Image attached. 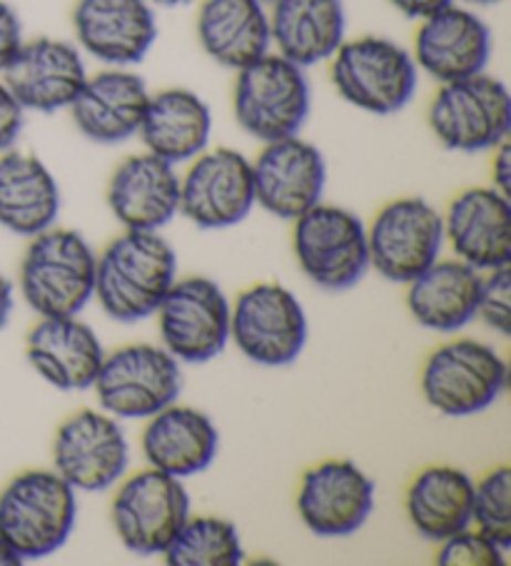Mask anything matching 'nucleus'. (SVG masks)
Returning <instances> with one entry per match:
<instances>
[{
  "label": "nucleus",
  "instance_id": "obj_15",
  "mask_svg": "<svg viewBox=\"0 0 511 566\" xmlns=\"http://www.w3.org/2000/svg\"><path fill=\"white\" fill-rule=\"evenodd\" d=\"M180 178V212L202 230L242 222L254 208L252 160L240 150H202Z\"/></svg>",
  "mask_w": 511,
  "mask_h": 566
},
{
  "label": "nucleus",
  "instance_id": "obj_20",
  "mask_svg": "<svg viewBox=\"0 0 511 566\" xmlns=\"http://www.w3.org/2000/svg\"><path fill=\"white\" fill-rule=\"evenodd\" d=\"M73 31L81 51L111 67H131L150 53L157 21L150 0H77Z\"/></svg>",
  "mask_w": 511,
  "mask_h": 566
},
{
  "label": "nucleus",
  "instance_id": "obj_23",
  "mask_svg": "<svg viewBox=\"0 0 511 566\" xmlns=\"http://www.w3.org/2000/svg\"><path fill=\"white\" fill-rule=\"evenodd\" d=\"M28 363L61 392H81L95 385L105 349L95 329L73 317H41L28 332Z\"/></svg>",
  "mask_w": 511,
  "mask_h": 566
},
{
  "label": "nucleus",
  "instance_id": "obj_35",
  "mask_svg": "<svg viewBox=\"0 0 511 566\" xmlns=\"http://www.w3.org/2000/svg\"><path fill=\"white\" fill-rule=\"evenodd\" d=\"M477 317L484 322L497 335L509 337L511 332V270L509 265L489 270L487 277H481Z\"/></svg>",
  "mask_w": 511,
  "mask_h": 566
},
{
  "label": "nucleus",
  "instance_id": "obj_42",
  "mask_svg": "<svg viewBox=\"0 0 511 566\" xmlns=\"http://www.w3.org/2000/svg\"><path fill=\"white\" fill-rule=\"evenodd\" d=\"M457 3H465L469 8H489V6L501 3V0H457Z\"/></svg>",
  "mask_w": 511,
  "mask_h": 566
},
{
  "label": "nucleus",
  "instance_id": "obj_44",
  "mask_svg": "<svg viewBox=\"0 0 511 566\" xmlns=\"http://www.w3.org/2000/svg\"><path fill=\"white\" fill-rule=\"evenodd\" d=\"M260 3H264V6H270V3H274V0H260Z\"/></svg>",
  "mask_w": 511,
  "mask_h": 566
},
{
  "label": "nucleus",
  "instance_id": "obj_37",
  "mask_svg": "<svg viewBox=\"0 0 511 566\" xmlns=\"http://www.w3.org/2000/svg\"><path fill=\"white\" fill-rule=\"evenodd\" d=\"M23 45V25L15 8L8 0H0V73L13 61Z\"/></svg>",
  "mask_w": 511,
  "mask_h": 566
},
{
  "label": "nucleus",
  "instance_id": "obj_6",
  "mask_svg": "<svg viewBox=\"0 0 511 566\" xmlns=\"http://www.w3.org/2000/svg\"><path fill=\"white\" fill-rule=\"evenodd\" d=\"M294 258L314 285L327 292L355 287L369 270L367 228L340 205H312L294 220Z\"/></svg>",
  "mask_w": 511,
  "mask_h": 566
},
{
  "label": "nucleus",
  "instance_id": "obj_18",
  "mask_svg": "<svg viewBox=\"0 0 511 566\" xmlns=\"http://www.w3.org/2000/svg\"><path fill=\"white\" fill-rule=\"evenodd\" d=\"M0 75L23 111L58 113L67 111L81 93L87 67L81 48L43 35L23 41L21 51Z\"/></svg>",
  "mask_w": 511,
  "mask_h": 566
},
{
  "label": "nucleus",
  "instance_id": "obj_24",
  "mask_svg": "<svg viewBox=\"0 0 511 566\" xmlns=\"http://www.w3.org/2000/svg\"><path fill=\"white\" fill-rule=\"evenodd\" d=\"M107 205L127 230H160L180 212V175L153 153L131 155L113 172Z\"/></svg>",
  "mask_w": 511,
  "mask_h": 566
},
{
  "label": "nucleus",
  "instance_id": "obj_11",
  "mask_svg": "<svg viewBox=\"0 0 511 566\" xmlns=\"http://www.w3.org/2000/svg\"><path fill=\"white\" fill-rule=\"evenodd\" d=\"M155 312L163 347L178 363H210L230 343V300L210 277L175 280Z\"/></svg>",
  "mask_w": 511,
  "mask_h": 566
},
{
  "label": "nucleus",
  "instance_id": "obj_31",
  "mask_svg": "<svg viewBox=\"0 0 511 566\" xmlns=\"http://www.w3.org/2000/svg\"><path fill=\"white\" fill-rule=\"evenodd\" d=\"M474 480L457 467H429L419 472L407 492V516L417 534L429 542H445L471 526Z\"/></svg>",
  "mask_w": 511,
  "mask_h": 566
},
{
  "label": "nucleus",
  "instance_id": "obj_19",
  "mask_svg": "<svg viewBox=\"0 0 511 566\" xmlns=\"http://www.w3.org/2000/svg\"><path fill=\"white\" fill-rule=\"evenodd\" d=\"M375 510V482L350 460H330L304 472L298 512L312 534L337 539L355 534Z\"/></svg>",
  "mask_w": 511,
  "mask_h": 566
},
{
  "label": "nucleus",
  "instance_id": "obj_3",
  "mask_svg": "<svg viewBox=\"0 0 511 566\" xmlns=\"http://www.w3.org/2000/svg\"><path fill=\"white\" fill-rule=\"evenodd\" d=\"M312 111V87L304 67L280 53H264L238 71L232 113L240 128L260 143L300 135Z\"/></svg>",
  "mask_w": 511,
  "mask_h": 566
},
{
  "label": "nucleus",
  "instance_id": "obj_4",
  "mask_svg": "<svg viewBox=\"0 0 511 566\" xmlns=\"http://www.w3.org/2000/svg\"><path fill=\"white\" fill-rule=\"evenodd\" d=\"M75 490L55 470L18 474L0 492V536L28 559L61 549L75 526Z\"/></svg>",
  "mask_w": 511,
  "mask_h": 566
},
{
  "label": "nucleus",
  "instance_id": "obj_7",
  "mask_svg": "<svg viewBox=\"0 0 511 566\" xmlns=\"http://www.w3.org/2000/svg\"><path fill=\"white\" fill-rule=\"evenodd\" d=\"M429 128L447 150H494L511 130L509 87L487 71L441 83L429 105Z\"/></svg>",
  "mask_w": 511,
  "mask_h": 566
},
{
  "label": "nucleus",
  "instance_id": "obj_38",
  "mask_svg": "<svg viewBox=\"0 0 511 566\" xmlns=\"http://www.w3.org/2000/svg\"><path fill=\"white\" fill-rule=\"evenodd\" d=\"M491 188L501 195H511V145L509 138L494 148V160H491Z\"/></svg>",
  "mask_w": 511,
  "mask_h": 566
},
{
  "label": "nucleus",
  "instance_id": "obj_25",
  "mask_svg": "<svg viewBox=\"0 0 511 566\" xmlns=\"http://www.w3.org/2000/svg\"><path fill=\"white\" fill-rule=\"evenodd\" d=\"M147 419L150 422L143 432V454L153 470L188 480L215 462L220 434L200 409L173 402Z\"/></svg>",
  "mask_w": 511,
  "mask_h": 566
},
{
  "label": "nucleus",
  "instance_id": "obj_9",
  "mask_svg": "<svg viewBox=\"0 0 511 566\" xmlns=\"http://www.w3.org/2000/svg\"><path fill=\"white\" fill-rule=\"evenodd\" d=\"M307 315L300 300L278 282H260L230 305V339L252 363L284 367L307 343Z\"/></svg>",
  "mask_w": 511,
  "mask_h": 566
},
{
  "label": "nucleus",
  "instance_id": "obj_16",
  "mask_svg": "<svg viewBox=\"0 0 511 566\" xmlns=\"http://www.w3.org/2000/svg\"><path fill=\"white\" fill-rule=\"evenodd\" d=\"M494 48L491 28L474 8L449 3L441 11L421 18L415 35L417 71L441 83L461 81L484 73Z\"/></svg>",
  "mask_w": 511,
  "mask_h": 566
},
{
  "label": "nucleus",
  "instance_id": "obj_8",
  "mask_svg": "<svg viewBox=\"0 0 511 566\" xmlns=\"http://www.w3.org/2000/svg\"><path fill=\"white\" fill-rule=\"evenodd\" d=\"M507 387V363L479 339H451L429 355L421 395L445 417H471L489 409Z\"/></svg>",
  "mask_w": 511,
  "mask_h": 566
},
{
  "label": "nucleus",
  "instance_id": "obj_14",
  "mask_svg": "<svg viewBox=\"0 0 511 566\" xmlns=\"http://www.w3.org/2000/svg\"><path fill=\"white\" fill-rule=\"evenodd\" d=\"M131 464V444L117 419L81 409L58 427L53 470L75 492H105L123 480Z\"/></svg>",
  "mask_w": 511,
  "mask_h": 566
},
{
  "label": "nucleus",
  "instance_id": "obj_32",
  "mask_svg": "<svg viewBox=\"0 0 511 566\" xmlns=\"http://www.w3.org/2000/svg\"><path fill=\"white\" fill-rule=\"evenodd\" d=\"M163 556L170 566H238L244 552L232 522L190 514Z\"/></svg>",
  "mask_w": 511,
  "mask_h": 566
},
{
  "label": "nucleus",
  "instance_id": "obj_1",
  "mask_svg": "<svg viewBox=\"0 0 511 566\" xmlns=\"http://www.w3.org/2000/svg\"><path fill=\"white\" fill-rule=\"evenodd\" d=\"M178 280V258L157 230H127L97 255L95 292L107 317L140 322Z\"/></svg>",
  "mask_w": 511,
  "mask_h": 566
},
{
  "label": "nucleus",
  "instance_id": "obj_13",
  "mask_svg": "<svg viewBox=\"0 0 511 566\" xmlns=\"http://www.w3.org/2000/svg\"><path fill=\"white\" fill-rule=\"evenodd\" d=\"M190 516L182 480L160 470L133 474L113 500V526L125 549L140 556L163 554Z\"/></svg>",
  "mask_w": 511,
  "mask_h": 566
},
{
  "label": "nucleus",
  "instance_id": "obj_39",
  "mask_svg": "<svg viewBox=\"0 0 511 566\" xmlns=\"http://www.w3.org/2000/svg\"><path fill=\"white\" fill-rule=\"evenodd\" d=\"M387 3L405 18H411V21H421V18L441 11V8L455 3V0H387Z\"/></svg>",
  "mask_w": 511,
  "mask_h": 566
},
{
  "label": "nucleus",
  "instance_id": "obj_29",
  "mask_svg": "<svg viewBox=\"0 0 511 566\" xmlns=\"http://www.w3.org/2000/svg\"><path fill=\"white\" fill-rule=\"evenodd\" d=\"M61 190L48 165L31 153H0V224L13 235L35 238L53 228Z\"/></svg>",
  "mask_w": 511,
  "mask_h": 566
},
{
  "label": "nucleus",
  "instance_id": "obj_22",
  "mask_svg": "<svg viewBox=\"0 0 511 566\" xmlns=\"http://www.w3.org/2000/svg\"><path fill=\"white\" fill-rule=\"evenodd\" d=\"M445 238L457 260L474 270H497L511 260V202L494 188H469L451 200Z\"/></svg>",
  "mask_w": 511,
  "mask_h": 566
},
{
  "label": "nucleus",
  "instance_id": "obj_21",
  "mask_svg": "<svg viewBox=\"0 0 511 566\" xmlns=\"http://www.w3.org/2000/svg\"><path fill=\"white\" fill-rule=\"evenodd\" d=\"M150 91L140 75L127 67H107L87 75L81 93L71 103V118L91 143L117 145L140 130Z\"/></svg>",
  "mask_w": 511,
  "mask_h": 566
},
{
  "label": "nucleus",
  "instance_id": "obj_28",
  "mask_svg": "<svg viewBox=\"0 0 511 566\" xmlns=\"http://www.w3.org/2000/svg\"><path fill=\"white\" fill-rule=\"evenodd\" d=\"M195 31L202 51L230 71L272 51L270 13L260 0H202Z\"/></svg>",
  "mask_w": 511,
  "mask_h": 566
},
{
  "label": "nucleus",
  "instance_id": "obj_34",
  "mask_svg": "<svg viewBox=\"0 0 511 566\" xmlns=\"http://www.w3.org/2000/svg\"><path fill=\"white\" fill-rule=\"evenodd\" d=\"M437 564L441 566H504V549L479 530H461L439 542Z\"/></svg>",
  "mask_w": 511,
  "mask_h": 566
},
{
  "label": "nucleus",
  "instance_id": "obj_26",
  "mask_svg": "<svg viewBox=\"0 0 511 566\" xmlns=\"http://www.w3.org/2000/svg\"><path fill=\"white\" fill-rule=\"evenodd\" d=\"M270 6L274 53L300 67L330 61L347 41L345 0H274Z\"/></svg>",
  "mask_w": 511,
  "mask_h": 566
},
{
  "label": "nucleus",
  "instance_id": "obj_41",
  "mask_svg": "<svg viewBox=\"0 0 511 566\" xmlns=\"http://www.w3.org/2000/svg\"><path fill=\"white\" fill-rule=\"evenodd\" d=\"M18 564H23V559L13 552V546L0 536V566H18Z\"/></svg>",
  "mask_w": 511,
  "mask_h": 566
},
{
  "label": "nucleus",
  "instance_id": "obj_30",
  "mask_svg": "<svg viewBox=\"0 0 511 566\" xmlns=\"http://www.w3.org/2000/svg\"><path fill=\"white\" fill-rule=\"evenodd\" d=\"M481 275L461 260H437L409 282L407 307L421 327L457 332L477 317Z\"/></svg>",
  "mask_w": 511,
  "mask_h": 566
},
{
  "label": "nucleus",
  "instance_id": "obj_43",
  "mask_svg": "<svg viewBox=\"0 0 511 566\" xmlns=\"http://www.w3.org/2000/svg\"><path fill=\"white\" fill-rule=\"evenodd\" d=\"M153 6H167V8H175V6H188L192 0H150Z\"/></svg>",
  "mask_w": 511,
  "mask_h": 566
},
{
  "label": "nucleus",
  "instance_id": "obj_5",
  "mask_svg": "<svg viewBox=\"0 0 511 566\" xmlns=\"http://www.w3.org/2000/svg\"><path fill=\"white\" fill-rule=\"evenodd\" d=\"M332 85L357 111L392 115L411 103L419 71L407 48L382 35L345 41L332 57Z\"/></svg>",
  "mask_w": 511,
  "mask_h": 566
},
{
  "label": "nucleus",
  "instance_id": "obj_27",
  "mask_svg": "<svg viewBox=\"0 0 511 566\" xmlns=\"http://www.w3.org/2000/svg\"><path fill=\"white\" fill-rule=\"evenodd\" d=\"M140 140L147 153L170 165L190 163L208 150L212 138V111L188 87H167L150 93L140 120Z\"/></svg>",
  "mask_w": 511,
  "mask_h": 566
},
{
  "label": "nucleus",
  "instance_id": "obj_33",
  "mask_svg": "<svg viewBox=\"0 0 511 566\" xmlns=\"http://www.w3.org/2000/svg\"><path fill=\"white\" fill-rule=\"evenodd\" d=\"M471 522L477 530L499 544L511 546V470L497 467L484 480L474 482V502H471Z\"/></svg>",
  "mask_w": 511,
  "mask_h": 566
},
{
  "label": "nucleus",
  "instance_id": "obj_40",
  "mask_svg": "<svg viewBox=\"0 0 511 566\" xmlns=\"http://www.w3.org/2000/svg\"><path fill=\"white\" fill-rule=\"evenodd\" d=\"M11 312H13V285H11V280L0 272V329L8 325Z\"/></svg>",
  "mask_w": 511,
  "mask_h": 566
},
{
  "label": "nucleus",
  "instance_id": "obj_36",
  "mask_svg": "<svg viewBox=\"0 0 511 566\" xmlns=\"http://www.w3.org/2000/svg\"><path fill=\"white\" fill-rule=\"evenodd\" d=\"M25 111L0 77V153L11 150L23 130Z\"/></svg>",
  "mask_w": 511,
  "mask_h": 566
},
{
  "label": "nucleus",
  "instance_id": "obj_17",
  "mask_svg": "<svg viewBox=\"0 0 511 566\" xmlns=\"http://www.w3.org/2000/svg\"><path fill=\"white\" fill-rule=\"evenodd\" d=\"M254 205L280 220H298L322 200L327 182V163L317 145L292 138L264 143L252 163Z\"/></svg>",
  "mask_w": 511,
  "mask_h": 566
},
{
  "label": "nucleus",
  "instance_id": "obj_10",
  "mask_svg": "<svg viewBox=\"0 0 511 566\" xmlns=\"http://www.w3.org/2000/svg\"><path fill=\"white\" fill-rule=\"evenodd\" d=\"M180 365L165 347L127 345L105 355L95 377L103 412L115 419H147L180 395Z\"/></svg>",
  "mask_w": 511,
  "mask_h": 566
},
{
  "label": "nucleus",
  "instance_id": "obj_12",
  "mask_svg": "<svg viewBox=\"0 0 511 566\" xmlns=\"http://www.w3.org/2000/svg\"><path fill=\"white\" fill-rule=\"evenodd\" d=\"M445 242V222L435 205L425 198H397L377 212L367 230L369 268L382 277L409 285L439 260Z\"/></svg>",
  "mask_w": 511,
  "mask_h": 566
},
{
  "label": "nucleus",
  "instance_id": "obj_2",
  "mask_svg": "<svg viewBox=\"0 0 511 566\" xmlns=\"http://www.w3.org/2000/svg\"><path fill=\"white\" fill-rule=\"evenodd\" d=\"M25 250L21 292L35 315L73 317L93 300L97 255L81 232L48 228Z\"/></svg>",
  "mask_w": 511,
  "mask_h": 566
}]
</instances>
